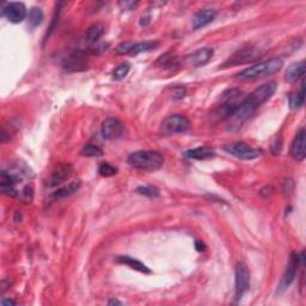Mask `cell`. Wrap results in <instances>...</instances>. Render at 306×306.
Masks as SVG:
<instances>
[{"label": "cell", "mask_w": 306, "mask_h": 306, "mask_svg": "<svg viewBox=\"0 0 306 306\" xmlns=\"http://www.w3.org/2000/svg\"><path fill=\"white\" fill-rule=\"evenodd\" d=\"M43 18H45V16H43L42 9L31 8L29 10L28 21H29V24L31 25L32 28H36V26L41 25V23L43 22Z\"/></svg>", "instance_id": "cb8c5ba5"}, {"label": "cell", "mask_w": 306, "mask_h": 306, "mask_svg": "<svg viewBox=\"0 0 306 306\" xmlns=\"http://www.w3.org/2000/svg\"><path fill=\"white\" fill-rule=\"evenodd\" d=\"M305 69H306V64L304 60L289 65L287 71H286V78H285L286 82L293 83L295 81H298V79L302 78L305 74Z\"/></svg>", "instance_id": "e0dca14e"}, {"label": "cell", "mask_w": 306, "mask_h": 306, "mask_svg": "<svg viewBox=\"0 0 306 306\" xmlns=\"http://www.w3.org/2000/svg\"><path fill=\"white\" fill-rule=\"evenodd\" d=\"M236 299L241 300L250 288V272L245 263H238L236 268Z\"/></svg>", "instance_id": "52a82bcc"}, {"label": "cell", "mask_w": 306, "mask_h": 306, "mask_svg": "<svg viewBox=\"0 0 306 306\" xmlns=\"http://www.w3.org/2000/svg\"><path fill=\"white\" fill-rule=\"evenodd\" d=\"M224 149L228 155L234 156V157L238 159H243V161H251L259 157L261 152L257 148L251 147L250 145L245 144V142H234V144H228L224 146Z\"/></svg>", "instance_id": "8992f818"}, {"label": "cell", "mask_w": 306, "mask_h": 306, "mask_svg": "<svg viewBox=\"0 0 306 306\" xmlns=\"http://www.w3.org/2000/svg\"><path fill=\"white\" fill-rule=\"evenodd\" d=\"M243 92L239 89H231L227 90L221 97V104H220V111L222 112L224 118H230L234 114L236 109L241 105L243 102Z\"/></svg>", "instance_id": "5b68a950"}, {"label": "cell", "mask_w": 306, "mask_h": 306, "mask_svg": "<svg viewBox=\"0 0 306 306\" xmlns=\"http://www.w3.org/2000/svg\"><path fill=\"white\" fill-rule=\"evenodd\" d=\"M136 192L141 195L148 196V198H158L159 196V192L153 187H139Z\"/></svg>", "instance_id": "f546056e"}, {"label": "cell", "mask_w": 306, "mask_h": 306, "mask_svg": "<svg viewBox=\"0 0 306 306\" xmlns=\"http://www.w3.org/2000/svg\"><path fill=\"white\" fill-rule=\"evenodd\" d=\"M129 69H131V65H129L128 62H122V64H120L118 67L114 69V72H112V78H114L115 81H122V79L127 76Z\"/></svg>", "instance_id": "d4e9b609"}, {"label": "cell", "mask_w": 306, "mask_h": 306, "mask_svg": "<svg viewBox=\"0 0 306 306\" xmlns=\"http://www.w3.org/2000/svg\"><path fill=\"white\" fill-rule=\"evenodd\" d=\"M277 88V83L272 81L258 86L257 89H255L250 95L243 99L241 105H239L235 110L234 114L228 118L230 121L232 122L231 126H237V127H239L242 124H244V122L257 110L259 106L267 102L268 99L275 94Z\"/></svg>", "instance_id": "6da1fadb"}, {"label": "cell", "mask_w": 306, "mask_h": 306, "mask_svg": "<svg viewBox=\"0 0 306 306\" xmlns=\"http://www.w3.org/2000/svg\"><path fill=\"white\" fill-rule=\"evenodd\" d=\"M101 134L105 140H115L124 134V125L115 118L105 119L101 126Z\"/></svg>", "instance_id": "30bf717a"}, {"label": "cell", "mask_w": 306, "mask_h": 306, "mask_svg": "<svg viewBox=\"0 0 306 306\" xmlns=\"http://www.w3.org/2000/svg\"><path fill=\"white\" fill-rule=\"evenodd\" d=\"M62 67L68 72H82L88 68V60L84 52H74L71 55L66 56L62 61Z\"/></svg>", "instance_id": "8fae6325"}, {"label": "cell", "mask_w": 306, "mask_h": 306, "mask_svg": "<svg viewBox=\"0 0 306 306\" xmlns=\"http://www.w3.org/2000/svg\"><path fill=\"white\" fill-rule=\"evenodd\" d=\"M190 127V121L184 115L174 114L168 116L162 122V132L164 134H177L187 132Z\"/></svg>", "instance_id": "277c9868"}, {"label": "cell", "mask_w": 306, "mask_h": 306, "mask_svg": "<svg viewBox=\"0 0 306 306\" xmlns=\"http://www.w3.org/2000/svg\"><path fill=\"white\" fill-rule=\"evenodd\" d=\"M98 172L99 175L103 176V177H111V176L118 174V169H116L115 166H112L110 163L103 162L99 164Z\"/></svg>", "instance_id": "484cf974"}, {"label": "cell", "mask_w": 306, "mask_h": 306, "mask_svg": "<svg viewBox=\"0 0 306 306\" xmlns=\"http://www.w3.org/2000/svg\"><path fill=\"white\" fill-rule=\"evenodd\" d=\"M158 47V42L157 41H144V42H139V43H134L133 46L131 53L129 55H138L141 54V53H147L151 51H155L156 48Z\"/></svg>", "instance_id": "7402d4cb"}, {"label": "cell", "mask_w": 306, "mask_h": 306, "mask_svg": "<svg viewBox=\"0 0 306 306\" xmlns=\"http://www.w3.org/2000/svg\"><path fill=\"white\" fill-rule=\"evenodd\" d=\"M120 5L124 6V8L126 10H134L136 6H138V3H128V2H125V3H120Z\"/></svg>", "instance_id": "1f68e13d"}, {"label": "cell", "mask_w": 306, "mask_h": 306, "mask_svg": "<svg viewBox=\"0 0 306 306\" xmlns=\"http://www.w3.org/2000/svg\"><path fill=\"white\" fill-rule=\"evenodd\" d=\"M2 305L3 306H8V305H16V302L13 301V300H11V299H4V300L2 301Z\"/></svg>", "instance_id": "836d02e7"}, {"label": "cell", "mask_w": 306, "mask_h": 306, "mask_svg": "<svg viewBox=\"0 0 306 306\" xmlns=\"http://www.w3.org/2000/svg\"><path fill=\"white\" fill-rule=\"evenodd\" d=\"M291 156L295 161L302 162L306 157V132L305 128H300L297 133L291 146Z\"/></svg>", "instance_id": "5bb4252c"}, {"label": "cell", "mask_w": 306, "mask_h": 306, "mask_svg": "<svg viewBox=\"0 0 306 306\" xmlns=\"http://www.w3.org/2000/svg\"><path fill=\"white\" fill-rule=\"evenodd\" d=\"M282 66H284V60L281 58H273L267 60V61L258 62L251 67L243 69L236 76L239 81L244 82L257 81V79L264 78V76H269L279 72L282 68Z\"/></svg>", "instance_id": "7a4b0ae2"}, {"label": "cell", "mask_w": 306, "mask_h": 306, "mask_svg": "<svg viewBox=\"0 0 306 306\" xmlns=\"http://www.w3.org/2000/svg\"><path fill=\"white\" fill-rule=\"evenodd\" d=\"M185 156L190 159L195 161H206V159H211L215 156V151L208 146H201V147H196L185 152Z\"/></svg>", "instance_id": "ac0fdd59"}, {"label": "cell", "mask_w": 306, "mask_h": 306, "mask_svg": "<svg viewBox=\"0 0 306 306\" xmlns=\"http://www.w3.org/2000/svg\"><path fill=\"white\" fill-rule=\"evenodd\" d=\"M116 262H118V263L128 265V267L133 269V271L145 273V274H149V273H151L147 265H145L142 262L139 261V259L131 257V256H119V257H116Z\"/></svg>", "instance_id": "d6986e66"}, {"label": "cell", "mask_w": 306, "mask_h": 306, "mask_svg": "<svg viewBox=\"0 0 306 306\" xmlns=\"http://www.w3.org/2000/svg\"><path fill=\"white\" fill-rule=\"evenodd\" d=\"M3 16L8 19L10 23L18 24L22 23L28 16L25 5L23 3H9L3 8Z\"/></svg>", "instance_id": "9c48e42d"}, {"label": "cell", "mask_w": 306, "mask_h": 306, "mask_svg": "<svg viewBox=\"0 0 306 306\" xmlns=\"http://www.w3.org/2000/svg\"><path fill=\"white\" fill-rule=\"evenodd\" d=\"M133 46H134L133 42H122L115 48V53L118 55H127L131 53Z\"/></svg>", "instance_id": "f1b7e54d"}, {"label": "cell", "mask_w": 306, "mask_h": 306, "mask_svg": "<svg viewBox=\"0 0 306 306\" xmlns=\"http://www.w3.org/2000/svg\"><path fill=\"white\" fill-rule=\"evenodd\" d=\"M18 198L24 202H31L32 198H34V189L31 185H25L24 188L19 190Z\"/></svg>", "instance_id": "83f0119b"}, {"label": "cell", "mask_w": 306, "mask_h": 306, "mask_svg": "<svg viewBox=\"0 0 306 306\" xmlns=\"http://www.w3.org/2000/svg\"><path fill=\"white\" fill-rule=\"evenodd\" d=\"M81 188V182L79 181H73L71 183H68L67 185L65 187L58 189V190L54 192L52 194L53 198L55 199H60V198H67V196H71L74 194V193Z\"/></svg>", "instance_id": "44dd1931"}, {"label": "cell", "mask_w": 306, "mask_h": 306, "mask_svg": "<svg viewBox=\"0 0 306 306\" xmlns=\"http://www.w3.org/2000/svg\"><path fill=\"white\" fill-rule=\"evenodd\" d=\"M81 153L82 156H84V157H99V156L103 155V151L101 147H98V146L88 144L84 146V148L82 149Z\"/></svg>", "instance_id": "4316f807"}, {"label": "cell", "mask_w": 306, "mask_h": 306, "mask_svg": "<svg viewBox=\"0 0 306 306\" xmlns=\"http://www.w3.org/2000/svg\"><path fill=\"white\" fill-rule=\"evenodd\" d=\"M304 101H305V83L302 81L299 92L289 96V105H291L292 109H299L301 108L302 104H304Z\"/></svg>", "instance_id": "603a6c76"}, {"label": "cell", "mask_w": 306, "mask_h": 306, "mask_svg": "<svg viewBox=\"0 0 306 306\" xmlns=\"http://www.w3.org/2000/svg\"><path fill=\"white\" fill-rule=\"evenodd\" d=\"M73 172H74V170H73V166L71 164H68V163L56 165L54 170L52 171L48 184L51 185V187H56V185L62 184V183L68 181V179L72 177Z\"/></svg>", "instance_id": "7c38bea8"}, {"label": "cell", "mask_w": 306, "mask_h": 306, "mask_svg": "<svg viewBox=\"0 0 306 306\" xmlns=\"http://www.w3.org/2000/svg\"><path fill=\"white\" fill-rule=\"evenodd\" d=\"M127 163L136 170L153 172L164 164V157L157 151H136L128 156Z\"/></svg>", "instance_id": "3957f363"}, {"label": "cell", "mask_w": 306, "mask_h": 306, "mask_svg": "<svg viewBox=\"0 0 306 306\" xmlns=\"http://www.w3.org/2000/svg\"><path fill=\"white\" fill-rule=\"evenodd\" d=\"M215 16H217L215 10L213 9L201 10V11L195 13V16L193 17V28L195 30L205 28V26L211 24V23L214 21Z\"/></svg>", "instance_id": "2e32d148"}, {"label": "cell", "mask_w": 306, "mask_h": 306, "mask_svg": "<svg viewBox=\"0 0 306 306\" xmlns=\"http://www.w3.org/2000/svg\"><path fill=\"white\" fill-rule=\"evenodd\" d=\"M213 49L209 47H204L198 49L194 53H192L190 55L185 56L184 64L188 66H193V67H201V66L207 65L211 61L213 56Z\"/></svg>", "instance_id": "4fadbf2b"}, {"label": "cell", "mask_w": 306, "mask_h": 306, "mask_svg": "<svg viewBox=\"0 0 306 306\" xmlns=\"http://www.w3.org/2000/svg\"><path fill=\"white\" fill-rule=\"evenodd\" d=\"M256 55H257V52H256L255 47H252V46L244 47L236 52L235 54L228 59V61L226 62L225 66H236V65L247 64L249 61H252Z\"/></svg>", "instance_id": "9a60e30c"}, {"label": "cell", "mask_w": 306, "mask_h": 306, "mask_svg": "<svg viewBox=\"0 0 306 306\" xmlns=\"http://www.w3.org/2000/svg\"><path fill=\"white\" fill-rule=\"evenodd\" d=\"M108 43H99V45H96L95 47L89 48V54L91 55H99L102 54L103 52H105L108 49Z\"/></svg>", "instance_id": "4dcf8cb0"}, {"label": "cell", "mask_w": 306, "mask_h": 306, "mask_svg": "<svg viewBox=\"0 0 306 306\" xmlns=\"http://www.w3.org/2000/svg\"><path fill=\"white\" fill-rule=\"evenodd\" d=\"M195 247H196V250H198V251H205V249H206V245L200 241L195 242Z\"/></svg>", "instance_id": "d6a6232c"}, {"label": "cell", "mask_w": 306, "mask_h": 306, "mask_svg": "<svg viewBox=\"0 0 306 306\" xmlns=\"http://www.w3.org/2000/svg\"><path fill=\"white\" fill-rule=\"evenodd\" d=\"M302 261H304V254H300V255L292 254L291 255V258H289L287 268H286L284 277H282V279H281L280 291H284V289L287 288L288 286L294 281L295 277H297L298 269L301 265Z\"/></svg>", "instance_id": "ba28073f"}, {"label": "cell", "mask_w": 306, "mask_h": 306, "mask_svg": "<svg viewBox=\"0 0 306 306\" xmlns=\"http://www.w3.org/2000/svg\"><path fill=\"white\" fill-rule=\"evenodd\" d=\"M105 32V26L102 23H95L89 26L85 32V40L89 43H97Z\"/></svg>", "instance_id": "ffe728a7"}, {"label": "cell", "mask_w": 306, "mask_h": 306, "mask_svg": "<svg viewBox=\"0 0 306 306\" xmlns=\"http://www.w3.org/2000/svg\"><path fill=\"white\" fill-rule=\"evenodd\" d=\"M108 304L109 305H122V302L119 301V300H115V299H112V300L108 301Z\"/></svg>", "instance_id": "e575fe53"}]
</instances>
